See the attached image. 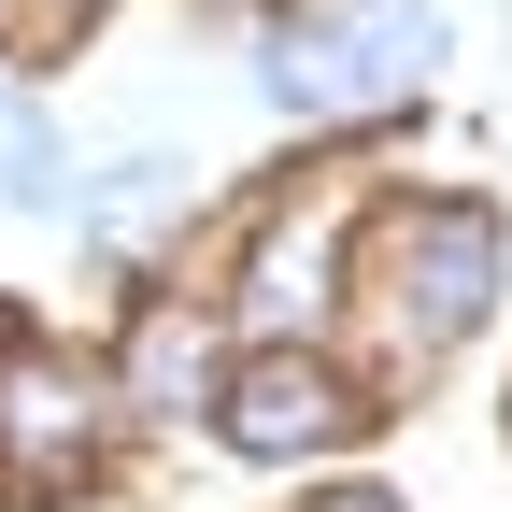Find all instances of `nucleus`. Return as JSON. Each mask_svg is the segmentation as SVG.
Returning a JSON list of instances; mask_svg holds the SVG:
<instances>
[{
  "instance_id": "f257e3e1",
  "label": "nucleus",
  "mask_w": 512,
  "mask_h": 512,
  "mask_svg": "<svg viewBox=\"0 0 512 512\" xmlns=\"http://www.w3.org/2000/svg\"><path fill=\"white\" fill-rule=\"evenodd\" d=\"M441 57V15L427 0H370V15H328V29H285L271 43V86L285 114H370V100H399L413 72Z\"/></svg>"
},
{
  "instance_id": "f03ea898",
  "label": "nucleus",
  "mask_w": 512,
  "mask_h": 512,
  "mask_svg": "<svg viewBox=\"0 0 512 512\" xmlns=\"http://www.w3.org/2000/svg\"><path fill=\"white\" fill-rule=\"evenodd\" d=\"M484 299H498V214H484V200H427V214L384 228V313H399L413 356L470 342Z\"/></svg>"
},
{
  "instance_id": "7ed1b4c3",
  "label": "nucleus",
  "mask_w": 512,
  "mask_h": 512,
  "mask_svg": "<svg viewBox=\"0 0 512 512\" xmlns=\"http://www.w3.org/2000/svg\"><path fill=\"white\" fill-rule=\"evenodd\" d=\"M214 413H228L242 456H328V441L356 427V399H342L313 356H256V370H228V399H214Z\"/></svg>"
},
{
  "instance_id": "20e7f679",
  "label": "nucleus",
  "mask_w": 512,
  "mask_h": 512,
  "mask_svg": "<svg viewBox=\"0 0 512 512\" xmlns=\"http://www.w3.org/2000/svg\"><path fill=\"white\" fill-rule=\"evenodd\" d=\"M256 328H299V313H328V228H299V242H271L256 256Z\"/></svg>"
},
{
  "instance_id": "39448f33",
  "label": "nucleus",
  "mask_w": 512,
  "mask_h": 512,
  "mask_svg": "<svg viewBox=\"0 0 512 512\" xmlns=\"http://www.w3.org/2000/svg\"><path fill=\"white\" fill-rule=\"evenodd\" d=\"M0 200H72V157H57V128L0 86Z\"/></svg>"
},
{
  "instance_id": "423d86ee",
  "label": "nucleus",
  "mask_w": 512,
  "mask_h": 512,
  "mask_svg": "<svg viewBox=\"0 0 512 512\" xmlns=\"http://www.w3.org/2000/svg\"><path fill=\"white\" fill-rule=\"evenodd\" d=\"M15 441H29V456L86 441V370H15Z\"/></svg>"
},
{
  "instance_id": "0eeeda50",
  "label": "nucleus",
  "mask_w": 512,
  "mask_h": 512,
  "mask_svg": "<svg viewBox=\"0 0 512 512\" xmlns=\"http://www.w3.org/2000/svg\"><path fill=\"white\" fill-rule=\"evenodd\" d=\"M171 200H185V171H171V157H128L100 200H86V228H100V242H128V228H143V214H171Z\"/></svg>"
},
{
  "instance_id": "6e6552de",
  "label": "nucleus",
  "mask_w": 512,
  "mask_h": 512,
  "mask_svg": "<svg viewBox=\"0 0 512 512\" xmlns=\"http://www.w3.org/2000/svg\"><path fill=\"white\" fill-rule=\"evenodd\" d=\"M200 370H214V356H200V328H157V342H143V399H185Z\"/></svg>"
},
{
  "instance_id": "1a4fd4ad",
  "label": "nucleus",
  "mask_w": 512,
  "mask_h": 512,
  "mask_svg": "<svg viewBox=\"0 0 512 512\" xmlns=\"http://www.w3.org/2000/svg\"><path fill=\"white\" fill-rule=\"evenodd\" d=\"M328 512H399V498H328Z\"/></svg>"
},
{
  "instance_id": "9d476101",
  "label": "nucleus",
  "mask_w": 512,
  "mask_h": 512,
  "mask_svg": "<svg viewBox=\"0 0 512 512\" xmlns=\"http://www.w3.org/2000/svg\"><path fill=\"white\" fill-rule=\"evenodd\" d=\"M0 15H57V0H0Z\"/></svg>"
}]
</instances>
